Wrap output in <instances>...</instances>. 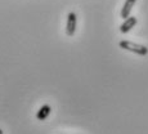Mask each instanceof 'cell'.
<instances>
[{"label":"cell","instance_id":"5b68a950","mask_svg":"<svg viewBox=\"0 0 148 134\" xmlns=\"http://www.w3.org/2000/svg\"><path fill=\"white\" fill-rule=\"evenodd\" d=\"M50 111H52V108H50L49 104H44V106L40 107V110L38 111V113H36V119L40 121L45 120V119L50 115Z\"/></svg>","mask_w":148,"mask_h":134},{"label":"cell","instance_id":"8992f818","mask_svg":"<svg viewBox=\"0 0 148 134\" xmlns=\"http://www.w3.org/2000/svg\"><path fill=\"white\" fill-rule=\"evenodd\" d=\"M0 134H4V132H3V129H0Z\"/></svg>","mask_w":148,"mask_h":134},{"label":"cell","instance_id":"277c9868","mask_svg":"<svg viewBox=\"0 0 148 134\" xmlns=\"http://www.w3.org/2000/svg\"><path fill=\"white\" fill-rule=\"evenodd\" d=\"M135 1L136 0H126V1H125L124 7H122V9H121V18L125 19V18H127V17L130 16V12H132Z\"/></svg>","mask_w":148,"mask_h":134},{"label":"cell","instance_id":"6da1fadb","mask_svg":"<svg viewBox=\"0 0 148 134\" xmlns=\"http://www.w3.org/2000/svg\"><path fill=\"white\" fill-rule=\"evenodd\" d=\"M119 45H120V48H122V49L130 50V52L139 54V56H147L148 54L147 47L140 45V44H136V43H133V41H129V40H122V41H120Z\"/></svg>","mask_w":148,"mask_h":134},{"label":"cell","instance_id":"7a4b0ae2","mask_svg":"<svg viewBox=\"0 0 148 134\" xmlns=\"http://www.w3.org/2000/svg\"><path fill=\"white\" fill-rule=\"evenodd\" d=\"M76 23H77V17L73 12L68 13L67 16V25H66V34L68 36H73L76 31Z\"/></svg>","mask_w":148,"mask_h":134},{"label":"cell","instance_id":"3957f363","mask_svg":"<svg viewBox=\"0 0 148 134\" xmlns=\"http://www.w3.org/2000/svg\"><path fill=\"white\" fill-rule=\"evenodd\" d=\"M136 22H138V19H136L135 17L129 16L127 18H125V21L122 22V25L120 26V32L121 34H127L136 25Z\"/></svg>","mask_w":148,"mask_h":134}]
</instances>
